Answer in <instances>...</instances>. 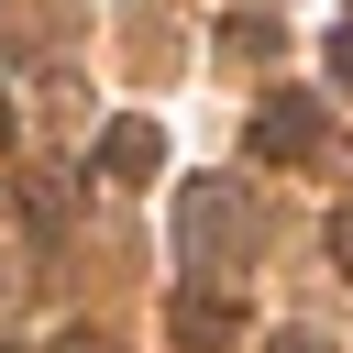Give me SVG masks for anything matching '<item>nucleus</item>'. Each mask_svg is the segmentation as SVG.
Listing matches in <instances>:
<instances>
[{
	"mask_svg": "<svg viewBox=\"0 0 353 353\" xmlns=\"http://www.w3.org/2000/svg\"><path fill=\"white\" fill-rule=\"evenodd\" d=\"M265 221H254V199H243V176H188L176 188V265H199V276H221L243 243H254Z\"/></svg>",
	"mask_w": 353,
	"mask_h": 353,
	"instance_id": "f257e3e1",
	"label": "nucleus"
},
{
	"mask_svg": "<svg viewBox=\"0 0 353 353\" xmlns=\"http://www.w3.org/2000/svg\"><path fill=\"white\" fill-rule=\"evenodd\" d=\"M66 33H77V0H0V55H11V66L55 55Z\"/></svg>",
	"mask_w": 353,
	"mask_h": 353,
	"instance_id": "f03ea898",
	"label": "nucleus"
},
{
	"mask_svg": "<svg viewBox=\"0 0 353 353\" xmlns=\"http://www.w3.org/2000/svg\"><path fill=\"white\" fill-rule=\"evenodd\" d=\"M320 132H331V121H320V99H298V88H287V99H265V121H254V143H265L276 165L320 154Z\"/></svg>",
	"mask_w": 353,
	"mask_h": 353,
	"instance_id": "7ed1b4c3",
	"label": "nucleus"
},
{
	"mask_svg": "<svg viewBox=\"0 0 353 353\" xmlns=\"http://www.w3.org/2000/svg\"><path fill=\"white\" fill-rule=\"evenodd\" d=\"M154 165H165V132L154 121H110L99 132V176H154Z\"/></svg>",
	"mask_w": 353,
	"mask_h": 353,
	"instance_id": "20e7f679",
	"label": "nucleus"
},
{
	"mask_svg": "<svg viewBox=\"0 0 353 353\" xmlns=\"http://www.w3.org/2000/svg\"><path fill=\"white\" fill-rule=\"evenodd\" d=\"M165 320H176V342H232V298H221V287H176Z\"/></svg>",
	"mask_w": 353,
	"mask_h": 353,
	"instance_id": "39448f33",
	"label": "nucleus"
},
{
	"mask_svg": "<svg viewBox=\"0 0 353 353\" xmlns=\"http://www.w3.org/2000/svg\"><path fill=\"white\" fill-rule=\"evenodd\" d=\"M55 353H110V331H88V320H66V331H55Z\"/></svg>",
	"mask_w": 353,
	"mask_h": 353,
	"instance_id": "423d86ee",
	"label": "nucleus"
},
{
	"mask_svg": "<svg viewBox=\"0 0 353 353\" xmlns=\"http://www.w3.org/2000/svg\"><path fill=\"white\" fill-rule=\"evenodd\" d=\"M331 77H342V88H353V33H331Z\"/></svg>",
	"mask_w": 353,
	"mask_h": 353,
	"instance_id": "0eeeda50",
	"label": "nucleus"
},
{
	"mask_svg": "<svg viewBox=\"0 0 353 353\" xmlns=\"http://www.w3.org/2000/svg\"><path fill=\"white\" fill-rule=\"evenodd\" d=\"M331 254H342V276H353V210H342V221H331Z\"/></svg>",
	"mask_w": 353,
	"mask_h": 353,
	"instance_id": "6e6552de",
	"label": "nucleus"
},
{
	"mask_svg": "<svg viewBox=\"0 0 353 353\" xmlns=\"http://www.w3.org/2000/svg\"><path fill=\"white\" fill-rule=\"evenodd\" d=\"M265 353H320V342H309V331H287V342H265Z\"/></svg>",
	"mask_w": 353,
	"mask_h": 353,
	"instance_id": "1a4fd4ad",
	"label": "nucleus"
},
{
	"mask_svg": "<svg viewBox=\"0 0 353 353\" xmlns=\"http://www.w3.org/2000/svg\"><path fill=\"white\" fill-rule=\"evenodd\" d=\"M0 143H11V99H0Z\"/></svg>",
	"mask_w": 353,
	"mask_h": 353,
	"instance_id": "9d476101",
	"label": "nucleus"
},
{
	"mask_svg": "<svg viewBox=\"0 0 353 353\" xmlns=\"http://www.w3.org/2000/svg\"><path fill=\"white\" fill-rule=\"evenodd\" d=\"M0 353H11V342H0Z\"/></svg>",
	"mask_w": 353,
	"mask_h": 353,
	"instance_id": "9b49d317",
	"label": "nucleus"
}]
</instances>
